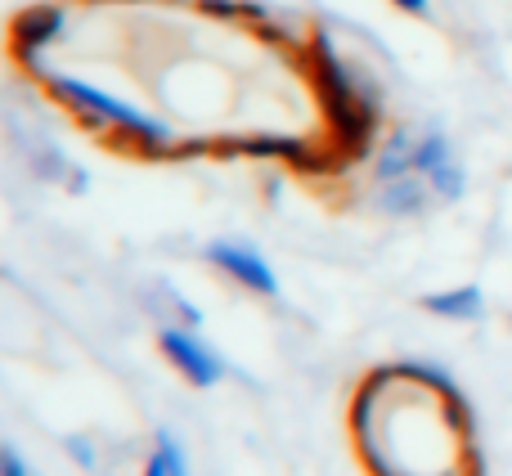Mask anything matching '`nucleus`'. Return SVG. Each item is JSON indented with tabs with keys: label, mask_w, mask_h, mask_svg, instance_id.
I'll return each instance as SVG.
<instances>
[{
	"label": "nucleus",
	"mask_w": 512,
	"mask_h": 476,
	"mask_svg": "<svg viewBox=\"0 0 512 476\" xmlns=\"http://www.w3.org/2000/svg\"><path fill=\"white\" fill-rule=\"evenodd\" d=\"M45 90H50L63 108H72L77 117H86V122L113 126V131L131 135L144 153H171V149H176V144H171V140H176V135H171V126H162L158 117L140 113V108H131L126 99L108 95V90L90 86V81H81V77H45Z\"/></svg>",
	"instance_id": "f03ea898"
},
{
	"label": "nucleus",
	"mask_w": 512,
	"mask_h": 476,
	"mask_svg": "<svg viewBox=\"0 0 512 476\" xmlns=\"http://www.w3.org/2000/svg\"><path fill=\"white\" fill-rule=\"evenodd\" d=\"M158 454L167 459L171 476H189V468H185V454H180V445H176V436H171V432H158Z\"/></svg>",
	"instance_id": "f8f14e48"
},
{
	"label": "nucleus",
	"mask_w": 512,
	"mask_h": 476,
	"mask_svg": "<svg viewBox=\"0 0 512 476\" xmlns=\"http://www.w3.org/2000/svg\"><path fill=\"white\" fill-rule=\"evenodd\" d=\"M481 306H486V297H481V288H472V283L450 288V292H427L423 297V310H432V315H441V319H477Z\"/></svg>",
	"instance_id": "6e6552de"
},
{
	"label": "nucleus",
	"mask_w": 512,
	"mask_h": 476,
	"mask_svg": "<svg viewBox=\"0 0 512 476\" xmlns=\"http://www.w3.org/2000/svg\"><path fill=\"white\" fill-rule=\"evenodd\" d=\"M203 14H216V18H248V5H234V0H198Z\"/></svg>",
	"instance_id": "ddd939ff"
},
{
	"label": "nucleus",
	"mask_w": 512,
	"mask_h": 476,
	"mask_svg": "<svg viewBox=\"0 0 512 476\" xmlns=\"http://www.w3.org/2000/svg\"><path fill=\"white\" fill-rule=\"evenodd\" d=\"M176 310H180V315H185V324H189V328H198V324H203V310H194L185 297H176Z\"/></svg>",
	"instance_id": "dca6fc26"
},
{
	"label": "nucleus",
	"mask_w": 512,
	"mask_h": 476,
	"mask_svg": "<svg viewBox=\"0 0 512 476\" xmlns=\"http://www.w3.org/2000/svg\"><path fill=\"white\" fill-rule=\"evenodd\" d=\"M59 32H63V9L59 5H32V9H23V14L14 18V50H18V59L32 63L36 54H41Z\"/></svg>",
	"instance_id": "39448f33"
},
{
	"label": "nucleus",
	"mask_w": 512,
	"mask_h": 476,
	"mask_svg": "<svg viewBox=\"0 0 512 476\" xmlns=\"http://www.w3.org/2000/svg\"><path fill=\"white\" fill-rule=\"evenodd\" d=\"M396 9H405V14H427L432 9V0H391Z\"/></svg>",
	"instance_id": "a211bd4d"
},
{
	"label": "nucleus",
	"mask_w": 512,
	"mask_h": 476,
	"mask_svg": "<svg viewBox=\"0 0 512 476\" xmlns=\"http://www.w3.org/2000/svg\"><path fill=\"white\" fill-rule=\"evenodd\" d=\"M414 149H418V140L409 131L391 135V140L382 144V153H378V185L400 180V176H414Z\"/></svg>",
	"instance_id": "1a4fd4ad"
},
{
	"label": "nucleus",
	"mask_w": 512,
	"mask_h": 476,
	"mask_svg": "<svg viewBox=\"0 0 512 476\" xmlns=\"http://www.w3.org/2000/svg\"><path fill=\"white\" fill-rule=\"evenodd\" d=\"M427 185H432V194H441L445 203H454V198L463 194V171L454 167V162H445L441 171H432V176H427Z\"/></svg>",
	"instance_id": "9b49d317"
},
{
	"label": "nucleus",
	"mask_w": 512,
	"mask_h": 476,
	"mask_svg": "<svg viewBox=\"0 0 512 476\" xmlns=\"http://www.w3.org/2000/svg\"><path fill=\"white\" fill-rule=\"evenodd\" d=\"M225 153H252V158H283L292 167L310 158V144L297 140V135H248V140L225 144Z\"/></svg>",
	"instance_id": "423d86ee"
},
{
	"label": "nucleus",
	"mask_w": 512,
	"mask_h": 476,
	"mask_svg": "<svg viewBox=\"0 0 512 476\" xmlns=\"http://www.w3.org/2000/svg\"><path fill=\"white\" fill-rule=\"evenodd\" d=\"M207 261L221 265L230 279H239L243 288L261 292V297H279V279H274V270L265 265L261 252H252V247L243 243H225V238H216L212 247H207Z\"/></svg>",
	"instance_id": "20e7f679"
},
{
	"label": "nucleus",
	"mask_w": 512,
	"mask_h": 476,
	"mask_svg": "<svg viewBox=\"0 0 512 476\" xmlns=\"http://www.w3.org/2000/svg\"><path fill=\"white\" fill-rule=\"evenodd\" d=\"M445 162H454L450 158V140H445L441 131L423 135V140H418V149H414V171H418V176H432V171H441Z\"/></svg>",
	"instance_id": "9d476101"
},
{
	"label": "nucleus",
	"mask_w": 512,
	"mask_h": 476,
	"mask_svg": "<svg viewBox=\"0 0 512 476\" xmlns=\"http://www.w3.org/2000/svg\"><path fill=\"white\" fill-rule=\"evenodd\" d=\"M0 472H5V476H27V463H23V454H18L14 445H5V450H0Z\"/></svg>",
	"instance_id": "4468645a"
},
{
	"label": "nucleus",
	"mask_w": 512,
	"mask_h": 476,
	"mask_svg": "<svg viewBox=\"0 0 512 476\" xmlns=\"http://www.w3.org/2000/svg\"><path fill=\"white\" fill-rule=\"evenodd\" d=\"M144 476H171V468H167V459H162L158 450H153V459L144 463Z\"/></svg>",
	"instance_id": "f3484780"
},
{
	"label": "nucleus",
	"mask_w": 512,
	"mask_h": 476,
	"mask_svg": "<svg viewBox=\"0 0 512 476\" xmlns=\"http://www.w3.org/2000/svg\"><path fill=\"white\" fill-rule=\"evenodd\" d=\"M68 450H72V459H77L81 468H95V445H90L86 436H72V441H68Z\"/></svg>",
	"instance_id": "2eb2a0df"
},
{
	"label": "nucleus",
	"mask_w": 512,
	"mask_h": 476,
	"mask_svg": "<svg viewBox=\"0 0 512 476\" xmlns=\"http://www.w3.org/2000/svg\"><path fill=\"white\" fill-rule=\"evenodd\" d=\"M315 81L328 126H333V144L342 149V158H364L373 149V131H378V95H364L355 72L333 54L328 36L315 41Z\"/></svg>",
	"instance_id": "f257e3e1"
},
{
	"label": "nucleus",
	"mask_w": 512,
	"mask_h": 476,
	"mask_svg": "<svg viewBox=\"0 0 512 476\" xmlns=\"http://www.w3.org/2000/svg\"><path fill=\"white\" fill-rule=\"evenodd\" d=\"M427 176H400V180H387V185H378V207L387 216H418L427 203Z\"/></svg>",
	"instance_id": "0eeeda50"
},
{
	"label": "nucleus",
	"mask_w": 512,
	"mask_h": 476,
	"mask_svg": "<svg viewBox=\"0 0 512 476\" xmlns=\"http://www.w3.org/2000/svg\"><path fill=\"white\" fill-rule=\"evenodd\" d=\"M158 346H162V355H167V360L176 364L189 382H194V387H216V382L225 378L221 355H216L207 342H198L189 328H162Z\"/></svg>",
	"instance_id": "7ed1b4c3"
}]
</instances>
